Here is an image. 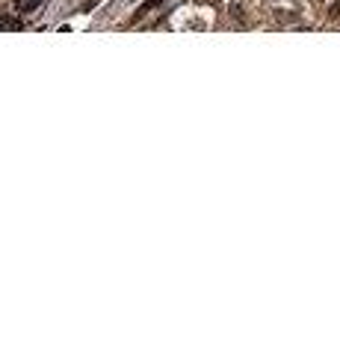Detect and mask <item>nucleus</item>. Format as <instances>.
<instances>
[{
	"instance_id": "f257e3e1",
	"label": "nucleus",
	"mask_w": 340,
	"mask_h": 355,
	"mask_svg": "<svg viewBox=\"0 0 340 355\" xmlns=\"http://www.w3.org/2000/svg\"><path fill=\"white\" fill-rule=\"evenodd\" d=\"M21 27V15H0V33H15Z\"/></svg>"
},
{
	"instance_id": "f03ea898",
	"label": "nucleus",
	"mask_w": 340,
	"mask_h": 355,
	"mask_svg": "<svg viewBox=\"0 0 340 355\" xmlns=\"http://www.w3.org/2000/svg\"><path fill=\"white\" fill-rule=\"evenodd\" d=\"M36 6H42V0H15V12H18V15L33 12Z\"/></svg>"
},
{
	"instance_id": "7ed1b4c3",
	"label": "nucleus",
	"mask_w": 340,
	"mask_h": 355,
	"mask_svg": "<svg viewBox=\"0 0 340 355\" xmlns=\"http://www.w3.org/2000/svg\"><path fill=\"white\" fill-rule=\"evenodd\" d=\"M154 6H160V0H145V3L143 6H139L136 9V15H134V21H143V18L151 12V9H154Z\"/></svg>"
}]
</instances>
